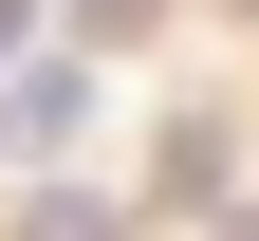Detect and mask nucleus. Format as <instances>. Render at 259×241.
Instances as JSON below:
<instances>
[{"label":"nucleus","instance_id":"2","mask_svg":"<svg viewBox=\"0 0 259 241\" xmlns=\"http://www.w3.org/2000/svg\"><path fill=\"white\" fill-rule=\"evenodd\" d=\"M148 186H167V204H222V186H241V149H222V112H185L167 149H148Z\"/></svg>","mask_w":259,"mask_h":241},{"label":"nucleus","instance_id":"3","mask_svg":"<svg viewBox=\"0 0 259 241\" xmlns=\"http://www.w3.org/2000/svg\"><path fill=\"white\" fill-rule=\"evenodd\" d=\"M19 241H111V204H93V186H37V204H19Z\"/></svg>","mask_w":259,"mask_h":241},{"label":"nucleus","instance_id":"1","mask_svg":"<svg viewBox=\"0 0 259 241\" xmlns=\"http://www.w3.org/2000/svg\"><path fill=\"white\" fill-rule=\"evenodd\" d=\"M74 112H93V75H74V56L0 75V149H74Z\"/></svg>","mask_w":259,"mask_h":241}]
</instances>
